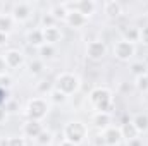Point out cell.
Returning <instances> with one entry per match:
<instances>
[{
    "label": "cell",
    "instance_id": "obj_29",
    "mask_svg": "<svg viewBox=\"0 0 148 146\" xmlns=\"http://www.w3.org/2000/svg\"><path fill=\"white\" fill-rule=\"evenodd\" d=\"M9 146H26L24 138H9Z\"/></svg>",
    "mask_w": 148,
    "mask_h": 146
},
{
    "label": "cell",
    "instance_id": "obj_32",
    "mask_svg": "<svg viewBox=\"0 0 148 146\" xmlns=\"http://www.w3.org/2000/svg\"><path fill=\"white\" fill-rule=\"evenodd\" d=\"M10 83H12V81H10V77H9V76H3V74L0 76V88H2V89H3V88H9V86H10Z\"/></svg>",
    "mask_w": 148,
    "mask_h": 146
},
{
    "label": "cell",
    "instance_id": "obj_3",
    "mask_svg": "<svg viewBox=\"0 0 148 146\" xmlns=\"http://www.w3.org/2000/svg\"><path fill=\"white\" fill-rule=\"evenodd\" d=\"M84 138H86V127H84V124H81V122H69L64 127V139L66 141L79 146L84 141Z\"/></svg>",
    "mask_w": 148,
    "mask_h": 146
},
{
    "label": "cell",
    "instance_id": "obj_8",
    "mask_svg": "<svg viewBox=\"0 0 148 146\" xmlns=\"http://www.w3.org/2000/svg\"><path fill=\"white\" fill-rule=\"evenodd\" d=\"M66 7H67V10H77V12H81L88 19L95 12L97 3L93 0H81V2H74V3H66Z\"/></svg>",
    "mask_w": 148,
    "mask_h": 146
},
{
    "label": "cell",
    "instance_id": "obj_18",
    "mask_svg": "<svg viewBox=\"0 0 148 146\" xmlns=\"http://www.w3.org/2000/svg\"><path fill=\"white\" fill-rule=\"evenodd\" d=\"M131 122L134 124L138 132H147L148 131V113H136Z\"/></svg>",
    "mask_w": 148,
    "mask_h": 146
},
{
    "label": "cell",
    "instance_id": "obj_1",
    "mask_svg": "<svg viewBox=\"0 0 148 146\" xmlns=\"http://www.w3.org/2000/svg\"><path fill=\"white\" fill-rule=\"evenodd\" d=\"M90 102L93 105V108L97 112H107L110 113L114 108V102H112V95L107 88H95L90 93Z\"/></svg>",
    "mask_w": 148,
    "mask_h": 146
},
{
    "label": "cell",
    "instance_id": "obj_2",
    "mask_svg": "<svg viewBox=\"0 0 148 146\" xmlns=\"http://www.w3.org/2000/svg\"><path fill=\"white\" fill-rule=\"evenodd\" d=\"M53 88H57L64 95H73V93H76L79 89V77L71 72H62L55 79V86Z\"/></svg>",
    "mask_w": 148,
    "mask_h": 146
},
{
    "label": "cell",
    "instance_id": "obj_13",
    "mask_svg": "<svg viewBox=\"0 0 148 146\" xmlns=\"http://www.w3.org/2000/svg\"><path fill=\"white\" fill-rule=\"evenodd\" d=\"M103 12L109 17L115 19L122 14V3L117 2V0H107V2H103Z\"/></svg>",
    "mask_w": 148,
    "mask_h": 146
},
{
    "label": "cell",
    "instance_id": "obj_22",
    "mask_svg": "<svg viewBox=\"0 0 148 146\" xmlns=\"http://www.w3.org/2000/svg\"><path fill=\"white\" fill-rule=\"evenodd\" d=\"M12 23H14L12 16H9V14H0V33L7 35V33L12 29Z\"/></svg>",
    "mask_w": 148,
    "mask_h": 146
},
{
    "label": "cell",
    "instance_id": "obj_21",
    "mask_svg": "<svg viewBox=\"0 0 148 146\" xmlns=\"http://www.w3.org/2000/svg\"><path fill=\"white\" fill-rule=\"evenodd\" d=\"M48 96H50V102H52L53 105H62V103L67 102V95H64V93L59 91L57 88H53V89L48 93Z\"/></svg>",
    "mask_w": 148,
    "mask_h": 146
},
{
    "label": "cell",
    "instance_id": "obj_34",
    "mask_svg": "<svg viewBox=\"0 0 148 146\" xmlns=\"http://www.w3.org/2000/svg\"><path fill=\"white\" fill-rule=\"evenodd\" d=\"M7 43V35H3V33H0V46H3Z\"/></svg>",
    "mask_w": 148,
    "mask_h": 146
},
{
    "label": "cell",
    "instance_id": "obj_9",
    "mask_svg": "<svg viewBox=\"0 0 148 146\" xmlns=\"http://www.w3.org/2000/svg\"><path fill=\"white\" fill-rule=\"evenodd\" d=\"M2 59L5 62V67H9V69H17L24 64V55L19 50H7Z\"/></svg>",
    "mask_w": 148,
    "mask_h": 146
},
{
    "label": "cell",
    "instance_id": "obj_7",
    "mask_svg": "<svg viewBox=\"0 0 148 146\" xmlns=\"http://www.w3.org/2000/svg\"><path fill=\"white\" fill-rule=\"evenodd\" d=\"M86 55L91 60H102L107 55V45L102 40H93L86 45Z\"/></svg>",
    "mask_w": 148,
    "mask_h": 146
},
{
    "label": "cell",
    "instance_id": "obj_23",
    "mask_svg": "<svg viewBox=\"0 0 148 146\" xmlns=\"http://www.w3.org/2000/svg\"><path fill=\"white\" fill-rule=\"evenodd\" d=\"M38 52H40V57H41V60H45V59H52L53 55H55V46L53 45H41L40 48H38Z\"/></svg>",
    "mask_w": 148,
    "mask_h": 146
},
{
    "label": "cell",
    "instance_id": "obj_27",
    "mask_svg": "<svg viewBox=\"0 0 148 146\" xmlns=\"http://www.w3.org/2000/svg\"><path fill=\"white\" fill-rule=\"evenodd\" d=\"M55 19H53V16L50 14V12H47V14H43L41 16V29H45V28H52V26H55Z\"/></svg>",
    "mask_w": 148,
    "mask_h": 146
},
{
    "label": "cell",
    "instance_id": "obj_16",
    "mask_svg": "<svg viewBox=\"0 0 148 146\" xmlns=\"http://www.w3.org/2000/svg\"><path fill=\"white\" fill-rule=\"evenodd\" d=\"M119 129H121L122 138H124V139H127V141L136 139V138H138V134H140V132L136 131V127H134V124H133L131 120H126V122H124Z\"/></svg>",
    "mask_w": 148,
    "mask_h": 146
},
{
    "label": "cell",
    "instance_id": "obj_14",
    "mask_svg": "<svg viewBox=\"0 0 148 146\" xmlns=\"http://www.w3.org/2000/svg\"><path fill=\"white\" fill-rule=\"evenodd\" d=\"M43 38H45V43L47 45H55L62 40V31L57 28V26H52V28H45L43 29Z\"/></svg>",
    "mask_w": 148,
    "mask_h": 146
},
{
    "label": "cell",
    "instance_id": "obj_28",
    "mask_svg": "<svg viewBox=\"0 0 148 146\" xmlns=\"http://www.w3.org/2000/svg\"><path fill=\"white\" fill-rule=\"evenodd\" d=\"M136 88L140 89V91H148V77L147 76H140V77H136Z\"/></svg>",
    "mask_w": 148,
    "mask_h": 146
},
{
    "label": "cell",
    "instance_id": "obj_26",
    "mask_svg": "<svg viewBox=\"0 0 148 146\" xmlns=\"http://www.w3.org/2000/svg\"><path fill=\"white\" fill-rule=\"evenodd\" d=\"M29 72L35 74V76L43 72V60L41 59H35V60L29 62Z\"/></svg>",
    "mask_w": 148,
    "mask_h": 146
},
{
    "label": "cell",
    "instance_id": "obj_19",
    "mask_svg": "<svg viewBox=\"0 0 148 146\" xmlns=\"http://www.w3.org/2000/svg\"><path fill=\"white\" fill-rule=\"evenodd\" d=\"M67 7H66V3H55L52 9H50V14L53 16V19L55 21H66V17H67Z\"/></svg>",
    "mask_w": 148,
    "mask_h": 146
},
{
    "label": "cell",
    "instance_id": "obj_33",
    "mask_svg": "<svg viewBox=\"0 0 148 146\" xmlns=\"http://www.w3.org/2000/svg\"><path fill=\"white\" fill-rule=\"evenodd\" d=\"M127 146H143V143H141V139H140V138H136V139L127 141Z\"/></svg>",
    "mask_w": 148,
    "mask_h": 146
},
{
    "label": "cell",
    "instance_id": "obj_36",
    "mask_svg": "<svg viewBox=\"0 0 148 146\" xmlns=\"http://www.w3.org/2000/svg\"><path fill=\"white\" fill-rule=\"evenodd\" d=\"M59 146H77V145H74V143H69V141H66V139H62V143Z\"/></svg>",
    "mask_w": 148,
    "mask_h": 146
},
{
    "label": "cell",
    "instance_id": "obj_6",
    "mask_svg": "<svg viewBox=\"0 0 148 146\" xmlns=\"http://www.w3.org/2000/svg\"><path fill=\"white\" fill-rule=\"evenodd\" d=\"M12 19L14 21H19V23H24L29 19V16L33 14V5L29 2H17V3H12Z\"/></svg>",
    "mask_w": 148,
    "mask_h": 146
},
{
    "label": "cell",
    "instance_id": "obj_15",
    "mask_svg": "<svg viewBox=\"0 0 148 146\" xmlns=\"http://www.w3.org/2000/svg\"><path fill=\"white\" fill-rule=\"evenodd\" d=\"M41 131H43V126H41V122H36V120H28V122L24 124V127H23L24 136H28V138H35V139L40 136Z\"/></svg>",
    "mask_w": 148,
    "mask_h": 146
},
{
    "label": "cell",
    "instance_id": "obj_24",
    "mask_svg": "<svg viewBox=\"0 0 148 146\" xmlns=\"http://www.w3.org/2000/svg\"><path fill=\"white\" fill-rule=\"evenodd\" d=\"M147 64L145 62H133L131 64V72L134 74V77H140V76H145L147 74Z\"/></svg>",
    "mask_w": 148,
    "mask_h": 146
},
{
    "label": "cell",
    "instance_id": "obj_30",
    "mask_svg": "<svg viewBox=\"0 0 148 146\" xmlns=\"http://www.w3.org/2000/svg\"><path fill=\"white\" fill-rule=\"evenodd\" d=\"M140 41H141L143 45H148V26H145V28L140 29Z\"/></svg>",
    "mask_w": 148,
    "mask_h": 146
},
{
    "label": "cell",
    "instance_id": "obj_12",
    "mask_svg": "<svg viewBox=\"0 0 148 146\" xmlns=\"http://www.w3.org/2000/svg\"><path fill=\"white\" fill-rule=\"evenodd\" d=\"M110 113H107V112H95L93 113V117H91V122H93V126L97 127V129H107V127H110Z\"/></svg>",
    "mask_w": 148,
    "mask_h": 146
},
{
    "label": "cell",
    "instance_id": "obj_20",
    "mask_svg": "<svg viewBox=\"0 0 148 146\" xmlns=\"http://www.w3.org/2000/svg\"><path fill=\"white\" fill-rule=\"evenodd\" d=\"M122 40H126V41H129V43L140 41V29L134 28V26L124 28V29H122Z\"/></svg>",
    "mask_w": 148,
    "mask_h": 146
},
{
    "label": "cell",
    "instance_id": "obj_5",
    "mask_svg": "<svg viewBox=\"0 0 148 146\" xmlns=\"http://www.w3.org/2000/svg\"><path fill=\"white\" fill-rule=\"evenodd\" d=\"M134 52H136L134 43H129V41H126V40H119V41L114 45V55H115V59H119V60H129V59H133Z\"/></svg>",
    "mask_w": 148,
    "mask_h": 146
},
{
    "label": "cell",
    "instance_id": "obj_35",
    "mask_svg": "<svg viewBox=\"0 0 148 146\" xmlns=\"http://www.w3.org/2000/svg\"><path fill=\"white\" fill-rule=\"evenodd\" d=\"M5 115H7V110H2V108H0V124L5 120Z\"/></svg>",
    "mask_w": 148,
    "mask_h": 146
},
{
    "label": "cell",
    "instance_id": "obj_39",
    "mask_svg": "<svg viewBox=\"0 0 148 146\" xmlns=\"http://www.w3.org/2000/svg\"><path fill=\"white\" fill-rule=\"evenodd\" d=\"M145 76H147V77H148V69H147V74H145Z\"/></svg>",
    "mask_w": 148,
    "mask_h": 146
},
{
    "label": "cell",
    "instance_id": "obj_31",
    "mask_svg": "<svg viewBox=\"0 0 148 146\" xmlns=\"http://www.w3.org/2000/svg\"><path fill=\"white\" fill-rule=\"evenodd\" d=\"M52 89H53L52 84L47 83V81H43V84H38V91H40V93H47V91H52Z\"/></svg>",
    "mask_w": 148,
    "mask_h": 146
},
{
    "label": "cell",
    "instance_id": "obj_4",
    "mask_svg": "<svg viewBox=\"0 0 148 146\" xmlns=\"http://www.w3.org/2000/svg\"><path fill=\"white\" fill-rule=\"evenodd\" d=\"M48 112V105L43 98H33L29 100L28 103V108H26V115L29 120H36V122H41V119L47 115Z\"/></svg>",
    "mask_w": 148,
    "mask_h": 146
},
{
    "label": "cell",
    "instance_id": "obj_10",
    "mask_svg": "<svg viewBox=\"0 0 148 146\" xmlns=\"http://www.w3.org/2000/svg\"><path fill=\"white\" fill-rule=\"evenodd\" d=\"M102 138H103V143L109 146H117L121 141H122V134H121V129L119 127H107V129H103V134H102Z\"/></svg>",
    "mask_w": 148,
    "mask_h": 146
},
{
    "label": "cell",
    "instance_id": "obj_25",
    "mask_svg": "<svg viewBox=\"0 0 148 146\" xmlns=\"http://www.w3.org/2000/svg\"><path fill=\"white\" fill-rule=\"evenodd\" d=\"M52 139H53V134H52L50 131L43 129V131L40 132V136L36 138V143H40V145H50Z\"/></svg>",
    "mask_w": 148,
    "mask_h": 146
},
{
    "label": "cell",
    "instance_id": "obj_11",
    "mask_svg": "<svg viewBox=\"0 0 148 146\" xmlns=\"http://www.w3.org/2000/svg\"><path fill=\"white\" fill-rule=\"evenodd\" d=\"M66 23L74 28V29H79V28H83L86 23H88V19L81 14V12H77V10H69L67 12V17H66Z\"/></svg>",
    "mask_w": 148,
    "mask_h": 146
},
{
    "label": "cell",
    "instance_id": "obj_17",
    "mask_svg": "<svg viewBox=\"0 0 148 146\" xmlns=\"http://www.w3.org/2000/svg\"><path fill=\"white\" fill-rule=\"evenodd\" d=\"M26 40H28V43H29L31 46H36V48H40L41 45H45L43 29H41V28H36V29L29 31V33H28V36H26Z\"/></svg>",
    "mask_w": 148,
    "mask_h": 146
},
{
    "label": "cell",
    "instance_id": "obj_37",
    "mask_svg": "<svg viewBox=\"0 0 148 146\" xmlns=\"http://www.w3.org/2000/svg\"><path fill=\"white\" fill-rule=\"evenodd\" d=\"M143 62L147 64V67H148V55H147V57H145V60H143Z\"/></svg>",
    "mask_w": 148,
    "mask_h": 146
},
{
    "label": "cell",
    "instance_id": "obj_38",
    "mask_svg": "<svg viewBox=\"0 0 148 146\" xmlns=\"http://www.w3.org/2000/svg\"><path fill=\"white\" fill-rule=\"evenodd\" d=\"M2 7H3V3H2V2H0V9H2Z\"/></svg>",
    "mask_w": 148,
    "mask_h": 146
}]
</instances>
